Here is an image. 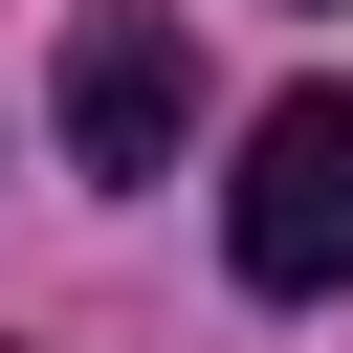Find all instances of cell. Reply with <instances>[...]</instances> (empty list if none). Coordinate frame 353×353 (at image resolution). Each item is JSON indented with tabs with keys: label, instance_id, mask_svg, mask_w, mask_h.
<instances>
[{
	"label": "cell",
	"instance_id": "cell-1",
	"mask_svg": "<svg viewBox=\"0 0 353 353\" xmlns=\"http://www.w3.org/2000/svg\"><path fill=\"white\" fill-rule=\"evenodd\" d=\"M221 265H243L265 309H331V287H353V88H265V110H243Z\"/></svg>",
	"mask_w": 353,
	"mask_h": 353
},
{
	"label": "cell",
	"instance_id": "cell-2",
	"mask_svg": "<svg viewBox=\"0 0 353 353\" xmlns=\"http://www.w3.org/2000/svg\"><path fill=\"white\" fill-rule=\"evenodd\" d=\"M176 132H199V44H176V0H88V22H66V154L132 199V176H176Z\"/></svg>",
	"mask_w": 353,
	"mask_h": 353
}]
</instances>
